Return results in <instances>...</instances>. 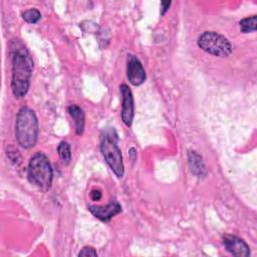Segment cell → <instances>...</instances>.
Wrapping results in <instances>:
<instances>
[{
    "label": "cell",
    "instance_id": "obj_11",
    "mask_svg": "<svg viewBox=\"0 0 257 257\" xmlns=\"http://www.w3.org/2000/svg\"><path fill=\"white\" fill-rule=\"evenodd\" d=\"M188 161H189V167L191 172L198 176V177H204L207 174L205 163L202 159V157L195 151H189L188 154Z\"/></svg>",
    "mask_w": 257,
    "mask_h": 257
},
{
    "label": "cell",
    "instance_id": "obj_4",
    "mask_svg": "<svg viewBox=\"0 0 257 257\" xmlns=\"http://www.w3.org/2000/svg\"><path fill=\"white\" fill-rule=\"evenodd\" d=\"M27 178L41 191H48L52 185L53 171L48 158L41 152L34 154L28 163Z\"/></svg>",
    "mask_w": 257,
    "mask_h": 257
},
{
    "label": "cell",
    "instance_id": "obj_18",
    "mask_svg": "<svg viewBox=\"0 0 257 257\" xmlns=\"http://www.w3.org/2000/svg\"><path fill=\"white\" fill-rule=\"evenodd\" d=\"M128 156H130V159L134 162L137 159V150L135 148H131L128 150Z\"/></svg>",
    "mask_w": 257,
    "mask_h": 257
},
{
    "label": "cell",
    "instance_id": "obj_14",
    "mask_svg": "<svg viewBox=\"0 0 257 257\" xmlns=\"http://www.w3.org/2000/svg\"><path fill=\"white\" fill-rule=\"evenodd\" d=\"M21 15H22V18L24 19V21H26L27 23H31V24L37 23L41 19V13L36 8H30V9L24 10Z\"/></svg>",
    "mask_w": 257,
    "mask_h": 257
},
{
    "label": "cell",
    "instance_id": "obj_2",
    "mask_svg": "<svg viewBox=\"0 0 257 257\" xmlns=\"http://www.w3.org/2000/svg\"><path fill=\"white\" fill-rule=\"evenodd\" d=\"M38 133V119L34 110L28 106L20 107L15 122V137L17 143L24 149H31L37 143Z\"/></svg>",
    "mask_w": 257,
    "mask_h": 257
},
{
    "label": "cell",
    "instance_id": "obj_5",
    "mask_svg": "<svg viewBox=\"0 0 257 257\" xmlns=\"http://www.w3.org/2000/svg\"><path fill=\"white\" fill-rule=\"evenodd\" d=\"M198 46L205 52L218 57H227L233 50L231 42L215 31L203 32L198 38Z\"/></svg>",
    "mask_w": 257,
    "mask_h": 257
},
{
    "label": "cell",
    "instance_id": "obj_6",
    "mask_svg": "<svg viewBox=\"0 0 257 257\" xmlns=\"http://www.w3.org/2000/svg\"><path fill=\"white\" fill-rule=\"evenodd\" d=\"M119 92L121 95V120L126 126H131L135 116L134 95L131 88L125 83H121L119 85Z\"/></svg>",
    "mask_w": 257,
    "mask_h": 257
},
{
    "label": "cell",
    "instance_id": "obj_3",
    "mask_svg": "<svg viewBox=\"0 0 257 257\" xmlns=\"http://www.w3.org/2000/svg\"><path fill=\"white\" fill-rule=\"evenodd\" d=\"M99 149L107 166L118 179H121L124 175V167L117 145V135L113 128L106 130L101 134Z\"/></svg>",
    "mask_w": 257,
    "mask_h": 257
},
{
    "label": "cell",
    "instance_id": "obj_13",
    "mask_svg": "<svg viewBox=\"0 0 257 257\" xmlns=\"http://www.w3.org/2000/svg\"><path fill=\"white\" fill-rule=\"evenodd\" d=\"M256 23H257V17L256 15H252L250 17L243 18L239 22L240 30L243 33H249V32H254L256 31Z\"/></svg>",
    "mask_w": 257,
    "mask_h": 257
},
{
    "label": "cell",
    "instance_id": "obj_15",
    "mask_svg": "<svg viewBox=\"0 0 257 257\" xmlns=\"http://www.w3.org/2000/svg\"><path fill=\"white\" fill-rule=\"evenodd\" d=\"M78 256H93L96 257L97 256V252L96 250L91 247V246H84L78 253Z\"/></svg>",
    "mask_w": 257,
    "mask_h": 257
},
{
    "label": "cell",
    "instance_id": "obj_10",
    "mask_svg": "<svg viewBox=\"0 0 257 257\" xmlns=\"http://www.w3.org/2000/svg\"><path fill=\"white\" fill-rule=\"evenodd\" d=\"M67 112L74 121L75 134L77 136H81L83 134L85 124V116L82 108L77 104H70L67 106Z\"/></svg>",
    "mask_w": 257,
    "mask_h": 257
},
{
    "label": "cell",
    "instance_id": "obj_8",
    "mask_svg": "<svg viewBox=\"0 0 257 257\" xmlns=\"http://www.w3.org/2000/svg\"><path fill=\"white\" fill-rule=\"evenodd\" d=\"M222 242L225 249L232 255L237 257L250 256V248L243 239L234 235L225 234L222 237Z\"/></svg>",
    "mask_w": 257,
    "mask_h": 257
},
{
    "label": "cell",
    "instance_id": "obj_12",
    "mask_svg": "<svg viewBox=\"0 0 257 257\" xmlns=\"http://www.w3.org/2000/svg\"><path fill=\"white\" fill-rule=\"evenodd\" d=\"M57 154L61 163L66 166L71 161V150L70 145L67 142H60L57 147Z\"/></svg>",
    "mask_w": 257,
    "mask_h": 257
},
{
    "label": "cell",
    "instance_id": "obj_1",
    "mask_svg": "<svg viewBox=\"0 0 257 257\" xmlns=\"http://www.w3.org/2000/svg\"><path fill=\"white\" fill-rule=\"evenodd\" d=\"M11 55V90L16 98H21L26 95L30 87L33 60L27 48L19 41H14L12 44Z\"/></svg>",
    "mask_w": 257,
    "mask_h": 257
},
{
    "label": "cell",
    "instance_id": "obj_16",
    "mask_svg": "<svg viewBox=\"0 0 257 257\" xmlns=\"http://www.w3.org/2000/svg\"><path fill=\"white\" fill-rule=\"evenodd\" d=\"M89 195H90L91 200H93V201H98L101 199V192L98 189H93Z\"/></svg>",
    "mask_w": 257,
    "mask_h": 257
},
{
    "label": "cell",
    "instance_id": "obj_17",
    "mask_svg": "<svg viewBox=\"0 0 257 257\" xmlns=\"http://www.w3.org/2000/svg\"><path fill=\"white\" fill-rule=\"evenodd\" d=\"M171 4H172L171 1H162L161 2V15H165V13L169 10V7Z\"/></svg>",
    "mask_w": 257,
    "mask_h": 257
},
{
    "label": "cell",
    "instance_id": "obj_9",
    "mask_svg": "<svg viewBox=\"0 0 257 257\" xmlns=\"http://www.w3.org/2000/svg\"><path fill=\"white\" fill-rule=\"evenodd\" d=\"M88 211L98 220L102 222H108L112 217L121 212V206L117 201H111L105 206H88Z\"/></svg>",
    "mask_w": 257,
    "mask_h": 257
},
{
    "label": "cell",
    "instance_id": "obj_7",
    "mask_svg": "<svg viewBox=\"0 0 257 257\" xmlns=\"http://www.w3.org/2000/svg\"><path fill=\"white\" fill-rule=\"evenodd\" d=\"M126 77L128 81L135 86L143 84L146 80V71L143 67V64L134 54H127Z\"/></svg>",
    "mask_w": 257,
    "mask_h": 257
}]
</instances>
